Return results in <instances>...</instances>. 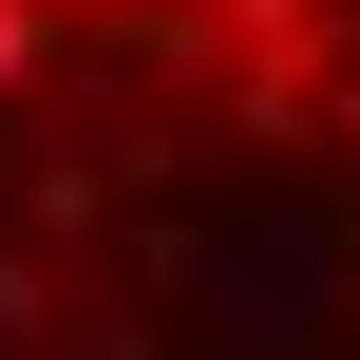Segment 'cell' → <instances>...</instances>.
Segmentation results:
<instances>
[{
  "label": "cell",
  "instance_id": "cell-1",
  "mask_svg": "<svg viewBox=\"0 0 360 360\" xmlns=\"http://www.w3.org/2000/svg\"><path fill=\"white\" fill-rule=\"evenodd\" d=\"M0 360H360V0H0Z\"/></svg>",
  "mask_w": 360,
  "mask_h": 360
}]
</instances>
